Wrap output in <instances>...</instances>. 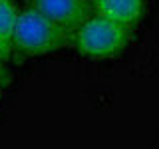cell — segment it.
<instances>
[{"label":"cell","instance_id":"7a4b0ae2","mask_svg":"<svg viewBox=\"0 0 159 149\" xmlns=\"http://www.w3.org/2000/svg\"><path fill=\"white\" fill-rule=\"evenodd\" d=\"M74 48L89 60H106L123 52L131 42L129 28L96 14L72 32Z\"/></svg>","mask_w":159,"mask_h":149},{"label":"cell","instance_id":"5b68a950","mask_svg":"<svg viewBox=\"0 0 159 149\" xmlns=\"http://www.w3.org/2000/svg\"><path fill=\"white\" fill-rule=\"evenodd\" d=\"M18 8L12 0H0V60H6L14 50V28Z\"/></svg>","mask_w":159,"mask_h":149},{"label":"cell","instance_id":"3957f363","mask_svg":"<svg viewBox=\"0 0 159 149\" xmlns=\"http://www.w3.org/2000/svg\"><path fill=\"white\" fill-rule=\"evenodd\" d=\"M32 6L68 32H74L82 22H86L92 10L88 0H32Z\"/></svg>","mask_w":159,"mask_h":149},{"label":"cell","instance_id":"8992f818","mask_svg":"<svg viewBox=\"0 0 159 149\" xmlns=\"http://www.w3.org/2000/svg\"><path fill=\"white\" fill-rule=\"evenodd\" d=\"M6 84H8V72H6V68L2 66V60H0V92L6 88Z\"/></svg>","mask_w":159,"mask_h":149},{"label":"cell","instance_id":"277c9868","mask_svg":"<svg viewBox=\"0 0 159 149\" xmlns=\"http://www.w3.org/2000/svg\"><path fill=\"white\" fill-rule=\"evenodd\" d=\"M96 14L125 28H133L145 16V0H92Z\"/></svg>","mask_w":159,"mask_h":149},{"label":"cell","instance_id":"52a82bcc","mask_svg":"<svg viewBox=\"0 0 159 149\" xmlns=\"http://www.w3.org/2000/svg\"><path fill=\"white\" fill-rule=\"evenodd\" d=\"M0 97H2V92H0Z\"/></svg>","mask_w":159,"mask_h":149},{"label":"cell","instance_id":"6da1fadb","mask_svg":"<svg viewBox=\"0 0 159 149\" xmlns=\"http://www.w3.org/2000/svg\"><path fill=\"white\" fill-rule=\"evenodd\" d=\"M72 42V32L58 26L38 12L34 6L20 10L14 28V50L22 56L36 58L66 48Z\"/></svg>","mask_w":159,"mask_h":149}]
</instances>
